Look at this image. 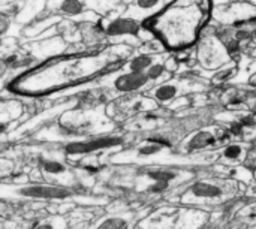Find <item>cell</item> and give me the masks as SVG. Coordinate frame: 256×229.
<instances>
[{
    "instance_id": "83f0119b",
    "label": "cell",
    "mask_w": 256,
    "mask_h": 229,
    "mask_svg": "<svg viewBox=\"0 0 256 229\" xmlns=\"http://www.w3.org/2000/svg\"><path fill=\"white\" fill-rule=\"evenodd\" d=\"M254 177H255V180H256V170L254 171Z\"/></svg>"
},
{
    "instance_id": "9c48e42d",
    "label": "cell",
    "mask_w": 256,
    "mask_h": 229,
    "mask_svg": "<svg viewBox=\"0 0 256 229\" xmlns=\"http://www.w3.org/2000/svg\"><path fill=\"white\" fill-rule=\"evenodd\" d=\"M10 198H28V200H68L74 195V189L54 186V184H30L10 188Z\"/></svg>"
},
{
    "instance_id": "277c9868",
    "label": "cell",
    "mask_w": 256,
    "mask_h": 229,
    "mask_svg": "<svg viewBox=\"0 0 256 229\" xmlns=\"http://www.w3.org/2000/svg\"><path fill=\"white\" fill-rule=\"evenodd\" d=\"M60 126L64 128L70 135H94L104 134L106 129L112 130L114 124L110 118L104 117L100 108L96 110H75L66 111L60 117Z\"/></svg>"
},
{
    "instance_id": "2e32d148",
    "label": "cell",
    "mask_w": 256,
    "mask_h": 229,
    "mask_svg": "<svg viewBox=\"0 0 256 229\" xmlns=\"http://www.w3.org/2000/svg\"><path fill=\"white\" fill-rule=\"evenodd\" d=\"M168 54H160V56H152V54H135L129 57L123 66L126 72H134V74H146L154 63L160 62V58H165Z\"/></svg>"
},
{
    "instance_id": "e0dca14e",
    "label": "cell",
    "mask_w": 256,
    "mask_h": 229,
    "mask_svg": "<svg viewBox=\"0 0 256 229\" xmlns=\"http://www.w3.org/2000/svg\"><path fill=\"white\" fill-rule=\"evenodd\" d=\"M207 213L200 208H184L178 212V222L174 229H200L207 220Z\"/></svg>"
},
{
    "instance_id": "44dd1931",
    "label": "cell",
    "mask_w": 256,
    "mask_h": 229,
    "mask_svg": "<svg viewBox=\"0 0 256 229\" xmlns=\"http://www.w3.org/2000/svg\"><path fill=\"white\" fill-rule=\"evenodd\" d=\"M230 176L237 180V182H242V183H250L254 182V172L248 168V166H232L230 170Z\"/></svg>"
},
{
    "instance_id": "8fae6325",
    "label": "cell",
    "mask_w": 256,
    "mask_h": 229,
    "mask_svg": "<svg viewBox=\"0 0 256 229\" xmlns=\"http://www.w3.org/2000/svg\"><path fill=\"white\" fill-rule=\"evenodd\" d=\"M40 170H42L44 178L48 184L69 188V189H74V186L76 184V178H75L74 172L69 170L68 165H64L60 160H56V159L44 160Z\"/></svg>"
},
{
    "instance_id": "30bf717a",
    "label": "cell",
    "mask_w": 256,
    "mask_h": 229,
    "mask_svg": "<svg viewBox=\"0 0 256 229\" xmlns=\"http://www.w3.org/2000/svg\"><path fill=\"white\" fill-rule=\"evenodd\" d=\"M123 142L118 136H98V138H87L82 141H70L64 146V152L68 156H84L99 150L112 148Z\"/></svg>"
},
{
    "instance_id": "9a60e30c",
    "label": "cell",
    "mask_w": 256,
    "mask_h": 229,
    "mask_svg": "<svg viewBox=\"0 0 256 229\" xmlns=\"http://www.w3.org/2000/svg\"><path fill=\"white\" fill-rule=\"evenodd\" d=\"M249 153V144L248 142H232L230 146H225L219 154V162L230 166H238V164L246 162Z\"/></svg>"
},
{
    "instance_id": "5b68a950",
    "label": "cell",
    "mask_w": 256,
    "mask_h": 229,
    "mask_svg": "<svg viewBox=\"0 0 256 229\" xmlns=\"http://www.w3.org/2000/svg\"><path fill=\"white\" fill-rule=\"evenodd\" d=\"M207 86L202 84L201 80L192 76H182V78H171L162 84L154 86L152 90L147 92V96L152 98L159 105H172L177 99L184 98L188 93L192 92H202Z\"/></svg>"
},
{
    "instance_id": "603a6c76",
    "label": "cell",
    "mask_w": 256,
    "mask_h": 229,
    "mask_svg": "<svg viewBox=\"0 0 256 229\" xmlns=\"http://www.w3.org/2000/svg\"><path fill=\"white\" fill-rule=\"evenodd\" d=\"M66 228V222L63 218H51L45 222H40L38 225H34L32 229H64Z\"/></svg>"
},
{
    "instance_id": "ba28073f",
    "label": "cell",
    "mask_w": 256,
    "mask_h": 229,
    "mask_svg": "<svg viewBox=\"0 0 256 229\" xmlns=\"http://www.w3.org/2000/svg\"><path fill=\"white\" fill-rule=\"evenodd\" d=\"M231 138L232 135L228 132L226 128L210 126L190 135L182 144V153L190 154V153H198V152H206L210 148L222 147V146H226Z\"/></svg>"
},
{
    "instance_id": "d6986e66",
    "label": "cell",
    "mask_w": 256,
    "mask_h": 229,
    "mask_svg": "<svg viewBox=\"0 0 256 229\" xmlns=\"http://www.w3.org/2000/svg\"><path fill=\"white\" fill-rule=\"evenodd\" d=\"M130 218L128 216H108L100 219L92 229H129Z\"/></svg>"
},
{
    "instance_id": "8992f818",
    "label": "cell",
    "mask_w": 256,
    "mask_h": 229,
    "mask_svg": "<svg viewBox=\"0 0 256 229\" xmlns=\"http://www.w3.org/2000/svg\"><path fill=\"white\" fill-rule=\"evenodd\" d=\"M198 63L208 70L216 72L222 66L232 62L225 44L216 36V30L212 34H202L195 50Z\"/></svg>"
},
{
    "instance_id": "4fadbf2b",
    "label": "cell",
    "mask_w": 256,
    "mask_h": 229,
    "mask_svg": "<svg viewBox=\"0 0 256 229\" xmlns=\"http://www.w3.org/2000/svg\"><path fill=\"white\" fill-rule=\"evenodd\" d=\"M52 14H62L70 18H87V21H98V15L94 10H87V4L84 2L68 0V2H57L48 4Z\"/></svg>"
},
{
    "instance_id": "484cf974",
    "label": "cell",
    "mask_w": 256,
    "mask_h": 229,
    "mask_svg": "<svg viewBox=\"0 0 256 229\" xmlns=\"http://www.w3.org/2000/svg\"><path fill=\"white\" fill-rule=\"evenodd\" d=\"M252 42H254V44H256V27H254V28H252Z\"/></svg>"
},
{
    "instance_id": "ac0fdd59",
    "label": "cell",
    "mask_w": 256,
    "mask_h": 229,
    "mask_svg": "<svg viewBox=\"0 0 256 229\" xmlns=\"http://www.w3.org/2000/svg\"><path fill=\"white\" fill-rule=\"evenodd\" d=\"M237 70H238V63L236 60H232L228 64L222 66L220 69H218L216 72L212 74L210 84H213V86H222V84L231 81L237 75Z\"/></svg>"
},
{
    "instance_id": "3957f363",
    "label": "cell",
    "mask_w": 256,
    "mask_h": 229,
    "mask_svg": "<svg viewBox=\"0 0 256 229\" xmlns=\"http://www.w3.org/2000/svg\"><path fill=\"white\" fill-rule=\"evenodd\" d=\"M237 183L234 178H202L192 183L178 198V204L210 207L224 204L236 196Z\"/></svg>"
},
{
    "instance_id": "ffe728a7",
    "label": "cell",
    "mask_w": 256,
    "mask_h": 229,
    "mask_svg": "<svg viewBox=\"0 0 256 229\" xmlns=\"http://www.w3.org/2000/svg\"><path fill=\"white\" fill-rule=\"evenodd\" d=\"M146 75L148 76V80H150V82H152L153 86L162 84V82H165V81H168V80L172 78V74H170V72L166 70L164 62L154 63V64L146 72Z\"/></svg>"
},
{
    "instance_id": "52a82bcc",
    "label": "cell",
    "mask_w": 256,
    "mask_h": 229,
    "mask_svg": "<svg viewBox=\"0 0 256 229\" xmlns=\"http://www.w3.org/2000/svg\"><path fill=\"white\" fill-rule=\"evenodd\" d=\"M94 87H111L120 94H130V93H138V92H148L154 86L150 82L148 76L146 74H134V72H118L117 75L106 74L104 76H99L94 81Z\"/></svg>"
},
{
    "instance_id": "7402d4cb",
    "label": "cell",
    "mask_w": 256,
    "mask_h": 229,
    "mask_svg": "<svg viewBox=\"0 0 256 229\" xmlns=\"http://www.w3.org/2000/svg\"><path fill=\"white\" fill-rule=\"evenodd\" d=\"M234 39L243 46V45H249L252 42V28L250 27H240V28H234Z\"/></svg>"
},
{
    "instance_id": "d4e9b609",
    "label": "cell",
    "mask_w": 256,
    "mask_h": 229,
    "mask_svg": "<svg viewBox=\"0 0 256 229\" xmlns=\"http://www.w3.org/2000/svg\"><path fill=\"white\" fill-rule=\"evenodd\" d=\"M249 84H250V87H255L256 88V74L250 75V78H249Z\"/></svg>"
},
{
    "instance_id": "f1b7e54d",
    "label": "cell",
    "mask_w": 256,
    "mask_h": 229,
    "mask_svg": "<svg viewBox=\"0 0 256 229\" xmlns=\"http://www.w3.org/2000/svg\"><path fill=\"white\" fill-rule=\"evenodd\" d=\"M255 96H256V93H255Z\"/></svg>"
},
{
    "instance_id": "7c38bea8",
    "label": "cell",
    "mask_w": 256,
    "mask_h": 229,
    "mask_svg": "<svg viewBox=\"0 0 256 229\" xmlns=\"http://www.w3.org/2000/svg\"><path fill=\"white\" fill-rule=\"evenodd\" d=\"M168 6H170V3H166V2H159V0H138V2H132L126 8L124 14L122 16L135 20L138 22L150 21L152 18H154L156 15H159Z\"/></svg>"
},
{
    "instance_id": "4316f807",
    "label": "cell",
    "mask_w": 256,
    "mask_h": 229,
    "mask_svg": "<svg viewBox=\"0 0 256 229\" xmlns=\"http://www.w3.org/2000/svg\"><path fill=\"white\" fill-rule=\"evenodd\" d=\"M252 56H254V57H255V58H256V46H255V48H254V50H252Z\"/></svg>"
},
{
    "instance_id": "6da1fadb",
    "label": "cell",
    "mask_w": 256,
    "mask_h": 229,
    "mask_svg": "<svg viewBox=\"0 0 256 229\" xmlns=\"http://www.w3.org/2000/svg\"><path fill=\"white\" fill-rule=\"evenodd\" d=\"M129 48L128 45H114L94 52L51 58L15 80L10 90L21 94H46L57 90L62 93L70 86L86 84L94 75L99 78L112 74L110 70L120 66L122 58L128 57Z\"/></svg>"
},
{
    "instance_id": "cb8c5ba5",
    "label": "cell",
    "mask_w": 256,
    "mask_h": 229,
    "mask_svg": "<svg viewBox=\"0 0 256 229\" xmlns=\"http://www.w3.org/2000/svg\"><path fill=\"white\" fill-rule=\"evenodd\" d=\"M248 108L250 110V112H254L256 116V96L254 94L250 99H249V102H248Z\"/></svg>"
},
{
    "instance_id": "5bb4252c",
    "label": "cell",
    "mask_w": 256,
    "mask_h": 229,
    "mask_svg": "<svg viewBox=\"0 0 256 229\" xmlns=\"http://www.w3.org/2000/svg\"><path fill=\"white\" fill-rule=\"evenodd\" d=\"M178 212L180 210L172 207L160 208L144 219L138 225V229H174V222L178 216Z\"/></svg>"
},
{
    "instance_id": "7a4b0ae2",
    "label": "cell",
    "mask_w": 256,
    "mask_h": 229,
    "mask_svg": "<svg viewBox=\"0 0 256 229\" xmlns=\"http://www.w3.org/2000/svg\"><path fill=\"white\" fill-rule=\"evenodd\" d=\"M207 14L200 3L180 2L170 3L159 15L147 21V28L171 50H188L201 34L202 26L207 21Z\"/></svg>"
}]
</instances>
